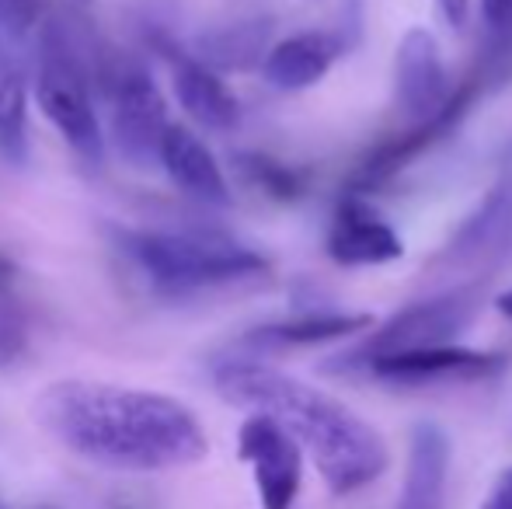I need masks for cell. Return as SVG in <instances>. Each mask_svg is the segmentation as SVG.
Segmentation results:
<instances>
[{
  "mask_svg": "<svg viewBox=\"0 0 512 509\" xmlns=\"http://www.w3.org/2000/svg\"><path fill=\"white\" fill-rule=\"evenodd\" d=\"M35 422L98 468L171 471L209 454L203 422L161 391L102 381H56L35 398Z\"/></svg>",
  "mask_w": 512,
  "mask_h": 509,
  "instance_id": "obj_1",
  "label": "cell"
},
{
  "mask_svg": "<svg viewBox=\"0 0 512 509\" xmlns=\"http://www.w3.org/2000/svg\"><path fill=\"white\" fill-rule=\"evenodd\" d=\"M213 387L223 401L276 419L314 457L335 496L373 485L391 464L384 436L349 405L317 391L255 356H227L213 367Z\"/></svg>",
  "mask_w": 512,
  "mask_h": 509,
  "instance_id": "obj_2",
  "label": "cell"
},
{
  "mask_svg": "<svg viewBox=\"0 0 512 509\" xmlns=\"http://www.w3.org/2000/svg\"><path fill=\"white\" fill-rule=\"evenodd\" d=\"M126 255L161 297H192L213 286L258 279L272 269L269 258L223 231H126Z\"/></svg>",
  "mask_w": 512,
  "mask_h": 509,
  "instance_id": "obj_3",
  "label": "cell"
},
{
  "mask_svg": "<svg viewBox=\"0 0 512 509\" xmlns=\"http://www.w3.org/2000/svg\"><path fill=\"white\" fill-rule=\"evenodd\" d=\"M32 91L42 116L53 123L70 154L84 168H98L105 157V129L91 95V81L77 46L60 21H46L35 42Z\"/></svg>",
  "mask_w": 512,
  "mask_h": 509,
  "instance_id": "obj_4",
  "label": "cell"
},
{
  "mask_svg": "<svg viewBox=\"0 0 512 509\" xmlns=\"http://www.w3.org/2000/svg\"><path fill=\"white\" fill-rule=\"evenodd\" d=\"M481 311V286H453V290L439 293V297L418 300V304L401 307L394 318L384 325H373L366 339L356 349L335 356L328 370L338 374H352L359 363L373 360V356H391V353H411V349H436V346H457V339L474 325Z\"/></svg>",
  "mask_w": 512,
  "mask_h": 509,
  "instance_id": "obj_5",
  "label": "cell"
},
{
  "mask_svg": "<svg viewBox=\"0 0 512 509\" xmlns=\"http://www.w3.org/2000/svg\"><path fill=\"white\" fill-rule=\"evenodd\" d=\"M499 74L502 70H495V67H488V63L478 60V67H474L471 74L453 88L450 102H446L436 116L422 119V123H411L405 133L377 143V147H373L370 154L356 164V171H352V178H349V192L366 196V192L380 189V185H387L394 175H401L415 157H422L425 150H432L439 140H446V136H453V129L464 123L467 112L474 109V102L485 95V88Z\"/></svg>",
  "mask_w": 512,
  "mask_h": 509,
  "instance_id": "obj_6",
  "label": "cell"
},
{
  "mask_svg": "<svg viewBox=\"0 0 512 509\" xmlns=\"http://www.w3.org/2000/svg\"><path fill=\"white\" fill-rule=\"evenodd\" d=\"M102 91L115 150L133 164H157L171 119L154 77L136 60H119L105 70Z\"/></svg>",
  "mask_w": 512,
  "mask_h": 509,
  "instance_id": "obj_7",
  "label": "cell"
},
{
  "mask_svg": "<svg viewBox=\"0 0 512 509\" xmlns=\"http://www.w3.org/2000/svg\"><path fill=\"white\" fill-rule=\"evenodd\" d=\"M359 374L387 387H457L492 381L506 370L502 353H481L467 346H436V349H411V353L373 356L359 363Z\"/></svg>",
  "mask_w": 512,
  "mask_h": 509,
  "instance_id": "obj_8",
  "label": "cell"
},
{
  "mask_svg": "<svg viewBox=\"0 0 512 509\" xmlns=\"http://www.w3.org/2000/svg\"><path fill=\"white\" fill-rule=\"evenodd\" d=\"M237 457L251 468L262 509H293L304 482V447L276 419L251 412L237 429Z\"/></svg>",
  "mask_w": 512,
  "mask_h": 509,
  "instance_id": "obj_9",
  "label": "cell"
},
{
  "mask_svg": "<svg viewBox=\"0 0 512 509\" xmlns=\"http://www.w3.org/2000/svg\"><path fill=\"white\" fill-rule=\"evenodd\" d=\"M324 252L342 269H373V265L398 262L405 255V241L380 217L370 199L359 192H342L331 213Z\"/></svg>",
  "mask_w": 512,
  "mask_h": 509,
  "instance_id": "obj_10",
  "label": "cell"
},
{
  "mask_svg": "<svg viewBox=\"0 0 512 509\" xmlns=\"http://www.w3.org/2000/svg\"><path fill=\"white\" fill-rule=\"evenodd\" d=\"M453 88L457 84H450L443 53H439V42L432 39V32L408 28L398 42V56H394V98H398V109L411 123H422V119H432L450 102Z\"/></svg>",
  "mask_w": 512,
  "mask_h": 509,
  "instance_id": "obj_11",
  "label": "cell"
},
{
  "mask_svg": "<svg viewBox=\"0 0 512 509\" xmlns=\"http://www.w3.org/2000/svg\"><path fill=\"white\" fill-rule=\"evenodd\" d=\"M161 53L168 56L171 88H175L178 105L192 123L213 129V133H227L241 123V102L213 67H206L199 56L185 53L182 46H171V42H161Z\"/></svg>",
  "mask_w": 512,
  "mask_h": 509,
  "instance_id": "obj_12",
  "label": "cell"
},
{
  "mask_svg": "<svg viewBox=\"0 0 512 509\" xmlns=\"http://www.w3.org/2000/svg\"><path fill=\"white\" fill-rule=\"evenodd\" d=\"M349 42L342 32H297L272 42L262 63V77L276 91H307L328 77L345 56Z\"/></svg>",
  "mask_w": 512,
  "mask_h": 509,
  "instance_id": "obj_13",
  "label": "cell"
},
{
  "mask_svg": "<svg viewBox=\"0 0 512 509\" xmlns=\"http://www.w3.org/2000/svg\"><path fill=\"white\" fill-rule=\"evenodd\" d=\"M512 245V168L502 171L499 182L488 189L478 210L460 224L446 245L443 262L450 265H488L506 255Z\"/></svg>",
  "mask_w": 512,
  "mask_h": 509,
  "instance_id": "obj_14",
  "label": "cell"
},
{
  "mask_svg": "<svg viewBox=\"0 0 512 509\" xmlns=\"http://www.w3.org/2000/svg\"><path fill=\"white\" fill-rule=\"evenodd\" d=\"M157 164L164 168V175L175 182V189L182 196L196 199L203 206H230V185L223 168L216 164L213 150L199 140L192 129L171 123L168 136L161 143V157Z\"/></svg>",
  "mask_w": 512,
  "mask_h": 509,
  "instance_id": "obj_15",
  "label": "cell"
},
{
  "mask_svg": "<svg viewBox=\"0 0 512 509\" xmlns=\"http://www.w3.org/2000/svg\"><path fill=\"white\" fill-rule=\"evenodd\" d=\"M35 46L0 32V154L21 164L28 157V74Z\"/></svg>",
  "mask_w": 512,
  "mask_h": 509,
  "instance_id": "obj_16",
  "label": "cell"
},
{
  "mask_svg": "<svg viewBox=\"0 0 512 509\" xmlns=\"http://www.w3.org/2000/svg\"><path fill=\"white\" fill-rule=\"evenodd\" d=\"M450 482V440L436 422H418L411 429L405 485L394 509H446Z\"/></svg>",
  "mask_w": 512,
  "mask_h": 509,
  "instance_id": "obj_17",
  "label": "cell"
},
{
  "mask_svg": "<svg viewBox=\"0 0 512 509\" xmlns=\"http://www.w3.org/2000/svg\"><path fill=\"white\" fill-rule=\"evenodd\" d=\"M373 314H345V311H307L297 318L272 321V325L251 328L244 335V346L258 353H283V349H307L324 342L352 339L359 332H373Z\"/></svg>",
  "mask_w": 512,
  "mask_h": 509,
  "instance_id": "obj_18",
  "label": "cell"
},
{
  "mask_svg": "<svg viewBox=\"0 0 512 509\" xmlns=\"http://www.w3.org/2000/svg\"><path fill=\"white\" fill-rule=\"evenodd\" d=\"M269 49H272V25L265 18H258V21L223 25L216 32L199 35L192 56H199L213 70H248V67H262Z\"/></svg>",
  "mask_w": 512,
  "mask_h": 509,
  "instance_id": "obj_19",
  "label": "cell"
},
{
  "mask_svg": "<svg viewBox=\"0 0 512 509\" xmlns=\"http://www.w3.org/2000/svg\"><path fill=\"white\" fill-rule=\"evenodd\" d=\"M237 164H241V175L248 178L258 192H265L269 199H279V203H293V199H300L307 189L304 175H300L297 168H290V164L276 161V157L241 154Z\"/></svg>",
  "mask_w": 512,
  "mask_h": 509,
  "instance_id": "obj_20",
  "label": "cell"
},
{
  "mask_svg": "<svg viewBox=\"0 0 512 509\" xmlns=\"http://www.w3.org/2000/svg\"><path fill=\"white\" fill-rule=\"evenodd\" d=\"M481 63L506 70L512 56V0H478Z\"/></svg>",
  "mask_w": 512,
  "mask_h": 509,
  "instance_id": "obj_21",
  "label": "cell"
},
{
  "mask_svg": "<svg viewBox=\"0 0 512 509\" xmlns=\"http://www.w3.org/2000/svg\"><path fill=\"white\" fill-rule=\"evenodd\" d=\"M42 0H0V32L35 46L42 32Z\"/></svg>",
  "mask_w": 512,
  "mask_h": 509,
  "instance_id": "obj_22",
  "label": "cell"
},
{
  "mask_svg": "<svg viewBox=\"0 0 512 509\" xmlns=\"http://www.w3.org/2000/svg\"><path fill=\"white\" fill-rule=\"evenodd\" d=\"M436 7L446 18V25L457 28V32H464L471 25V0H436Z\"/></svg>",
  "mask_w": 512,
  "mask_h": 509,
  "instance_id": "obj_23",
  "label": "cell"
},
{
  "mask_svg": "<svg viewBox=\"0 0 512 509\" xmlns=\"http://www.w3.org/2000/svg\"><path fill=\"white\" fill-rule=\"evenodd\" d=\"M21 349H25V332L18 325H0V363L18 360Z\"/></svg>",
  "mask_w": 512,
  "mask_h": 509,
  "instance_id": "obj_24",
  "label": "cell"
},
{
  "mask_svg": "<svg viewBox=\"0 0 512 509\" xmlns=\"http://www.w3.org/2000/svg\"><path fill=\"white\" fill-rule=\"evenodd\" d=\"M481 509H512V468L502 471V478L495 482V489L488 492V499Z\"/></svg>",
  "mask_w": 512,
  "mask_h": 509,
  "instance_id": "obj_25",
  "label": "cell"
},
{
  "mask_svg": "<svg viewBox=\"0 0 512 509\" xmlns=\"http://www.w3.org/2000/svg\"><path fill=\"white\" fill-rule=\"evenodd\" d=\"M495 307H499V314L512 325V290H509V293H502V297H495Z\"/></svg>",
  "mask_w": 512,
  "mask_h": 509,
  "instance_id": "obj_26",
  "label": "cell"
},
{
  "mask_svg": "<svg viewBox=\"0 0 512 509\" xmlns=\"http://www.w3.org/2000/svg\"><path fill=\"white\" fill-rule=\"evenodd\" d=\"M11 279H14V265L7 262L4 255H0V286H7V283H11Z\"/></svg>",
  "mask_w": 512,
  "mask_h": 509,
  "instance_id": "obj_27",
  "label": "cell"
},
{
  "mask_svg": "<svg viewBox=\"0 0 512 509\" xmlns=\"http://www.w3.org/2000/svg\"><path fill=\"white\" fill-rule=\"evenodd\" d=\"M77 4H91V0H77Z\"/></svg>",
  "mask_w": 512,
  "mask_h": 509,
  "instance_id": "obj_28",
  "label": "cell"
}]
</instances>
